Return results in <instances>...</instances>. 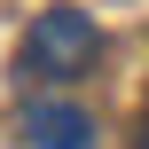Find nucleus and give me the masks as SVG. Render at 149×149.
<instances>
[{
	"label": "nucleus",
	"mask_w": 149,
	"mask_h": 149,
	"mask_svg": "<svg viewBox=\"0 0 149 149\" xmlns=\"http://www.w3.org/2000/svg\"><path fill=\"white\" fill-rule=\"evenodd\" d=\"M24 141L31 149H94V118L79 102H24Z\"/></svg>",
	"instance_id": "obj_2"
},
{
	"label": "nucleus",
	"mask_w": 149,
	"mask_h": 149,
	"mask_svg": "<svg viewBox=\"0 0 149 149\" xmlns=\"http://www.w3.org/2000/svg\"><path fill=\"white\" fill-rule=\"evenodd\" d=\"M94 47H102V31L86 8H47L24 39V79H63V71L94 63Z\"/></svg>",
	"instance_id": "obj_1"
},
{
	"label": "nucleus",
	"mask_w": 149,
	"mask_h": 149,
	"mask_svg": "<svg viewBox=\"0 0 149 149\" xmlns=\"http://www.w3.org/2000/svg\"><path fill=\"white\" fill-rule=\"evenodd\" d=\"M141 149H149V141H141Z\"/></svg>",
	"instance_id": "obj_3"
}]
</instances>
